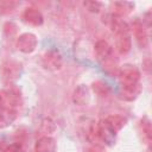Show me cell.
<instances>
[{"label":"cell","mask_w":152,"mask_h":152,"mask_svg":"<svg viewBox=\"0 0 152 152\" xmlns=\"http://www.w3.org/2000/svg\"><path fill=\"white\" fill-rule=\"evenodd\" d=\"M106 23L109 25L115 36V46L118 52L121 55H126L127 52H129L132 48L129 26L121 18H118L113 14L106 15Z\"/></svg>","instance_id":"cell-1"},{"label":"cell","mask_w":152,"mask_h":152,"mask_svg":"<svg viewBox=\"0 0 152 152\" xmlns=\"http://www.w3.org/2000/svg\"><path fill=\"white\" fill-rule=\"evenodd\" d=\"M95 57L102 69L109 75H118L119 66L112 45L106 40H99L94 48Z\"/></svg>","instance_id":"cell-2"},{"label":"cell","mask_w":152,"mask_h":152,"mask_svg":"<svg viewBox=\"0 0 152 152\" xmlns=\"http://www.w3.org/2000/svg\"><path fill=\"white\" fill-rule=\"evenodd\" d=\"M120 88H134L140 86V72L139 70L131 64H125L119 68L118 71Z\"/></svg>","instance_id":"cell-3"},{"label":"cell","mask_w":152,"mask_h":152,"mask_svg":"<svg viewBox=\"0 0 152 152\" xmlns=\"http://www.w3.org/2000/svg\"><path fill=\"white\" fill-rule=\"evenodd\" d=\"M1 81L6 86H11L14 83L21 74V64L18 61L8 59L5 61L1 65Z\"/></svg>","instance_id":"cell-4"},{"label":"cell","mask_w":152,"mask_h":152,"mask_svg":"<svg viewBox=\"0 0 152 152\" xmlns=\"http://www.w3.org/2000/svg\"><path fill=\"white\" fill-rule=\"evenodd\" d=\"M42 64L44 66V69L49 70V71H57L62 68L63 65V58L61 52L57 49H50L48 50L42 59Z\"/></svg>","instance_id":"cell-5"},{"label":"cell","mask_w":152,"mask_h":152,"mask_svg":"<svg viewBox=\"0 0 152 152\" xmlns=\"http://www.w3.org/2000/svg\"><path fill=\"white\" fill-rule=\"evenodd\" d=\"M129 30L133 33V36L135 38V42L139 45V48L146 49L148 46V34H147V28L145 27L142 21H140L139 19L133 20V23L131 24Z\"/></svg>","instance_id":"cell-6"},{"label":"cell","mask_w":152,"mask_h":152,"mask_svg":"<svg viewBox=\"0 0 152 152\" xmlns=\"http://www.w3.org/2000/svg\"><path fill=\"white\" fill-rule=\"evenodd\" d=\"M15 45H17V49L20 52L31 53V52H33L36 50V48L38 45V39L33 33L26 32V33H23V34H20L18 37Z\"/></svg>","instance_id":"cell-7"},{"label":"cell","mask_w":152,"mask_h":152,"mask_svg":"<svg viewBox=\"0 0 152 152\" xmlns=\"http://www.w3.org/2000/svg\"><path fill=\"white\" fill-rule=\"evenodd\" d=\"M134 8V4L129 2V1H114L110 2V10H112V14L121 18L125 17L127 14H129Z\"/></svg>","instance_id":"cell-8"},{"label":"cell","mask_w":152,"mask_h":152,"mask_svg":"<svg viewBox=\"0 0 152 152\" xmlns=\"http://www.w3.org/2000/svg\"><path fill=\"white\" fill-rule=\"evenodd\" d=\"M23 19L25 23L32 25V26H39L43 24L44 18L40 11H38L34 7H27L23 12Z\"/></svg>","instance_id":"cell-9"},{"label":"cell","mask_w":152,"mask_h":152,"mask_svg":"<svg viewBox=\"0 0 152 152\" xmlns=\"http://www.w3.org/2000/svg\"><path fill=\"white\" fill-rule=\"evenodd\" d=\"M57 144L53 138L49 135L40 137L34 144V152H56Z\"/></svg>","instance_id":"cell-10"},{"label":"cell","mask_w":152,"mask_h":152,"mask_svg":"<svg viewBox=\"0 0 152 152\" xmlns=\"http://www.w3.org/2000/svg\"><path fill=\"white\" fill-rule=\"evenodd\" d=\"M5 94V100H6V104L11 108L18 109L21 106V94L17 88L10 87L7 89L4 90Z\"/></svg>","instance_id":"cell-11"},{"label":"cell","mask_w":152,"mask_h":152,"mask_svg":"<svg viewBox=\"0 0 152 152\" xmlns=\"http://www.w3.org/2000/svg\"><path fill=\"white\" fill-rule=\"evenodd\" d=\"M97 131H99V138H100V141L101 142L107 144V145H112L114 142L116 133H114L107 126V124L103 120H101L100 122H97Z\"/></svg>","instance_id":"cell-12"},{"label":"cell","mask_w":152,"mask_h":152,"mask_svg":"<svg viewBox=\"0 0 152 152\" xmlns=\"http://www.w3.org/2000/svg\"><path fill=\"white\" fill-rule=\"evenodd\" d=\"M18 115V109L11 108L8 106H5L4 108L0 109V128L8 127L13 121L17 119Z\"/></svg>","instance_id":"cell-13"},{"label":"cell","mask_w":152,"mask_h":152,"mask_svg":"<svg viewBox=\"0 0 152 152\" xmlns=\"http://www.w3.org/2000/svg\"><path fill=\"white\" fill-rule=\"evenodd\" d=\"M103 121L107 124V126L114 132V133H118L127 122V119L124 118L122 115H119V114H112V115H108L107 118L103 119Z\"/></svg>","instance_id":"cell-14"},{"label":"cell","mask_w":152,"mask_h":152,"mask_svg":"<svg viewBox=\"0 0 152 152\" xmlns=\"http://www.w3.org/2000/svg\"><path fill=\"white\" fill-rule=\"evenodd\" d=\"M89 99H90V95H89V89L87 86L81 84L75 89L74 95H72V100L76 104L84 106L89 102Z\"/></svg>","instance_id":"cell-15"},{"label":"cell","mask_w":152,"mask_h":152,"mask_svg":"<svg viewBox=\"0 0 152 152\" xmlns=\"http://www.w3.org/2000/svg\"><path fill=\"white\" fill-rule=\"evenodd\" d=\"M139 132L141 134L142 141L146 145H150L152 139V129H151V121L147 116H144L139 122Z\"/></svg>","instance_id":"cell-16"},{"label":"cell","mask_w":152,"mask_h":152,"mask_svg":"<svg viewBox=\"0 0 152 152\" xmlns=\"http://www.w3.org/2000/svg\"><path fill=\"white\" fill-rule=\"evenodd\" d=\"M141 91V86L134 87V88H120V97L125 101H133L137 99V96Z\"/></svg>","instance_id":"cell-17"},{"label":"cell","mask_w":152,"mask_h":152,"mask_svg":"<svg viewBox=\"0 0 152 152\" xmlns=\"http://www.w3.org/2000/svg\"><path fill=\"white\" fill-rule=\"evenodd\" d=\"M91 88H93V90H94L97 95H100V96H107V95L110 93V89H109L108 84H106V83L102 82V81H96V82H94L93 86H91Z\"/></svg>","instance_id":"cell-18"},{"label":"cell","mask_w":152,"mask_h":152,"mask_svg":"<svg viewBox=\"0 0 152 152\" xmlns=\"http://www.w3.org/2000/svg\"><path fill=\"white\" fill-rule=\"evenodd\" d=\"M87 138L90 142L93 144H97L101 142L100 138H99V131H97V122H91L88 127V133H87Z\"/></svg>","instance_id":"cell-19"},{"label":"cell","mask_w":152,"mask_h":152,"mask_svg":"<svg viewBox=\"0 0 152 152\" xmlns=\"http://www.w3.org/2000/svg\"><path fill=\"white\" fill-rule=\"evenodd\" d=\"M18 6L17 1H12V0H7V1H0V13L1 14H8L12 13L15 7Z\"/></svg>","instance_id":"cell-20"},{"label":"cell","mask_w":152,"mask_h":152,"mask_svg":"<svg viewBox=\"0 0 152 152\" xmlns=\"http://www.w3.org/2000/svg\"><path fill=\"white\" fill-rule=\"evenodd\" d=\"M83 6L91 13H99L100 10L102 8V2H100V1H84Z\"/></svg>","instance_id":"cell-21"},{"label":"cell","mask_w":152,"mask_h":152,"mask_svg":"<svg viewBox=\"0 0 152 152\" xmlns=\"http://www.w3.org/2000/svg\"><path fill=\"white\" fill-rule=\"evenodd\" d=\"M2 152H24V150L19 144H11L6 146Z\"/></svg>","instance_id":"cell-22"},{"label":"cell","mask_w":152,"mask_h":152,"mask_svg":"<svg viewBox=\"0 0 152 152\" xmlns=\"http://www.w3.org/2000/svg\"><path fill=\"white\" fill-rule=\"evenodd\" d=\"M17 27H15V25L14 24H12V23H7L6 25H5V32L7 33V34H10V36H12L17 30H15Z\"/></svg>","instance_id":"cell-23"},{"label":"cell","mask_w":152,"mask_h":152,"mask_svg":"<svg viewBox=\"0 0 152 152\" xmlns=\"http://www.w3.org/2000/svg\"><path fill=\"white\" fill-rule=\"evenodd\" d=\"M6 104V100H5V94H4V90H0V109L4 108Z\"/></svg>","instance_id":"cell-24"},{"label":"cell","mask_w":152,"mask_h":152,"mask_svg":"<svg viewBox=\"0 0 152 152\" xmlns=\"http://www.w3.org/2000/svg\"><path fill=\"white\" fill-rule=\"evenodd\" d=\"M89 152H101V151H100L99 148H96V147H95V148H90V150H89Z\"/></svg>","instance_id":"cell-25"}]
</instances>
